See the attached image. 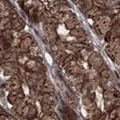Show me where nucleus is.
Returning <instances> with one entry per match:
<instances>
[{"label": "nucleus", "mask_w": 120, "mask_h": 120, "mask_svg": "<svg viewBox=\"0 0 120 120\" xmlns=\"http://www.w3.org/2000/svg\"><path fill=\"white\" fill-rule=\"evenodd\" d=\"M111 24H112L111 18L108 17L107 15H102L99 19H97L95 21L94 27H95V30L99 35L100 34H106L108 31H110Z\"/></svg>", "instance_id": "nucleus-1"}, {"label": "nucleus", "mask_w": 120, "mask_h": 120, "mask_svg": "<svg viewBox=\"0 0 120 120\" xmlns=\"http://www.w3.org/2000/svg\"><path fill=\"white\" fill-rule=\"evenodd\" d=\"M88 63L90 65H91L92 67H95V68L98 70L101 66H102L104 64L103 62V58L101 57V56L97 53V52H92L91 54H90V56L88 57Z\"/></svg>", "instance_id": "nucleus-2"}, {"label": "nucleus", "mask_w": 120, "mask_h": 120, "mask_svg": "<svg viewBox=\"0 0 120 120\" xmlns=\"http://www.w3.org/2000/svg\"><path fill=\"white\" fill-rule=\"evenodd\" d=\"M4 88L8 91H12V90H16L20 88V81L17 75H13L8 81L5 82Z\"/></svg>", "instance_id": "nucleus-3"}, {"label": "nucleus", "mask_w": 120, "mask_h": 120, "mask_svg": "<svg viewBox=\"0 0 120 120\" xmlns=\"http://www.w3.org/2000/svg\"><path fill=\"white\" fill-rule=\"evenodd\" d=\"M44 31L46 33V36L49 38L50 41L52 42H55L56 40V36H57V33H56V30L54 28V25L49 24V23H46L44 24Z\"/></svg>", "instance_id": "nucleus-4"}, {"label": "nucleus", "mask_w": 120, "mask_h": 120, "mask_svg": "<svg viewBox=\"0 0 120 120\" xmlns=\"http://www.w3.org/2000/svg\"><path fill=\"white\" fill-rule=\"evenodd\" d=\"M40 103H49L51 105H55L57 103L56 97L48 92H43L42 96L40 97Z\"/></svg>", "instance_id": "nucleus-5"}, {"label": "nucleus", "mask_w": 120, "mask_h": 120, "mask_svg": "<svg viewBox=\"0 0 120 120\" xmlns=\"http://www.w3.org/2000/svg\"><path fill=\"white\" fill-rule=\"evenodd\" d=\"M11 24H12V30H15V31H20V30L23 29L24 26H25V23L20 17L12 19L11 20Z\"/></svg>", "instance_id": "nucleus-6"}, {"label": "nucleus", "mask_w": 120, "mask_h": 120, "mask_svg": "<svg viewBox=\"0 0 120 120\" xmlns=\"http://www.w3.org/2000/svg\"><path fill=\"white\" fill-rule=\"evenodd\" d=\"M84 34H85V32H84L83 28L79 25H77L76 27L71 29V31H70V36H72L73 38H76V39L79 38V37H81V36H83Z\"/></svg>", "instance_id": "nucleus-7"}, {"label": "nucleus", "mask_w": 120, "mask_h": 120, "mask_svg": "<svg viewBox=\"0 0 120 120\" xmlns=\"http://www.w3.org/2000/svg\"><path fill=\"white\" fill-rule=\"evenodd\" d=\"M31 44H32V39L30 38V37H28V36L24 37V38L21 40V43H20L21 51H22V52H26V51H28L29 47L31 46Z\"/></svg>", "instance_id": "nucleus-8"}, {"label": "nucleus", "mask_w": 120, "mask_h": 120, "mask_svg": "<svg viewBox=\"0 0 120 120\" xmlns=\"http://www.w3.org/2000/svg\"><path fill=\"white\" fill-rule=\"evenodd\" d=\"M2 67H3V69L8 73H15L17 71V67L12 61H6L4 64L2 65Z\"/></svg>", "instance_id": "nucleus-9"}, {"label": "nucleus", "mask_w": 120, "mask_h": 120, "mask_svg": "<svg viewBox=\"0 0 120 120\" xmlns=\"http://www.w3.org/2000/svg\"><path fill=\"white\" fill-rule=\"evenodd\" d=\"M110 36L112 39L120 36V21L114 23V25L110 28Z\"/></svg>", "instance_id": "nucleus-10"}, {"label": "nucleus", "mask_w": 120, "mask_h": 120, "mask_svg": "<svg viewBox=\"0 0 120 120\" xmlns=\"http://www.w3.org/2000/svg\"><path fill=\"white\" fill-rule=\"evenodd\" d=\"M12 28V24H11V19L9 17H3L0 20V29H10Z\"/></svg>", "instance_id": "nucleus-11"}, {"label": "nucleus", "mask_w": 120, "mask_h": 120, "mask_svg": "<svg viewBox=\"0 0 120 120\" xmlns=\"http://www.w3.org/2000/svg\"><path fill=\"white\" fill-rule=\"evenodd\" d=\"M41 110L44 115L51 114L52 112H54V105H51L49 103H41Z\"/></svg>", "instance_id": "nucleus-12"}, {"label": "nucleus", "mask_w": 120, "mask_h": 120, "mask_svg": "<svg viewBox=\"0 0 120 120\" xmlns=\"http://www.w3.org/2000/svg\"><path fill=\"white\" fill-rule=\"evenodd\" d=\"M65 25H66V27L68 29H73L74 27H76L77 25H79V21H78L76 16H74L73 15L72 17L69 18V19L65 22Z\"/></svg>", "instance_id": "nucleus-13"}, {"label": "nucleus", "mask_w": 120, "mask_h": 120, "mask_svg": "<svg viewBox=\"0 0 120 120\" xmlns=\"http://www.w3.org/2000/svg\"><path fill=\"white\" fill-rule=\"evenodd\" d=\"M66 57H67V55L63 50L57 51V53L55 54V60L59 65H61L62 63H64V60L66 59Z\"/></svg>", "instance_id": "nucleus-14"}, {"label": "nucleus", "mask_w": 120, "mask_h": 120, "mask_svg": "<svg viewBox=\"0 0 120 120\" xmlns=\"http://www.w3.org/2000/svg\"><path fill=\"white\" fill-rule=\"evenodd\" d=\"M41 92H48V93L53 92V84L51 83L49 79H46L44 81V84L42 88H41Z\"/></svg>", "instance_id": "nucleus-15"}, {"label": "nucleus", "mask_w": 120, "mask_h": 120, "mask_svg": "<svg viewBox=\"0 0 120 120\" xmlns=\"http://www.w3.org/2000/svg\"><path fill=\"white\" fill-rule=\"evenodd\" d=\"M2 37L7 42H9L11 44V42L13 40V31L11 29H4L2 32Z\"/></svg>", "instance_id": "nucleus-16"}, {"label": "nucleus", "mask_w": 120, "mask_h": 120, "mask_svg": "<svg viewBox=\"0 0 120 120\" xmlns=\"http://www.w3.org/2000/svg\"><path fill=\"white\" fill-rule=\"evenodd\" d=\"M67 47H69L72 51L76 52V51H80L82 48H84L85 46H84V44L78 42V43H69L68 45H67Z\"/></svg>", "instance_id": "nucleus-17"}, {"label": "nucleus", "mask_w": 120, "mask_h": 120, "mask_svg": "<svg viewBox=\"0 0 120 120\" xmlns=\"http://www.w3.org/2000/svg\"><path fill=\"white\" fill-rule=\"evenodd\" d=\"M88 76H89L90 79H95V78H97L99 76V71L97 70L95 67L91 66V68H90L88 71Z\"/></svg>", "instance_id": "nucleus-18"}, {"label": "nucleus", "mask_w": 120, "mask_h": 120, "mask_svg": "<svg viewBox=\"0 0 120 120\" xmlns=\"http://www.w3.org/2000/svg\"><path fill=\"white\" fill-rule=\"evenodd\" d=\"M104 106H105V109L107 111L112 110V108L114 107V99H105Z\"/></svg>", "instance_id": "nucleus-19"}, {"label": "nucleus", "mask_w": 120, "mask_h": 120, "mask_svg": "<svg viewBox=\"0 0 120 120\" xmlns=\"http://www.w3.org/2000/svg\"><path fill=\"white\" fill-rule=\"evenodd\" d=\"M93 6V2L92 0H84V3H83V6L81 7V10L83 11H88L91 7Z\"/></svg>", "instance_id": "nucleus-20"}, {"label": "nucleus", "mask_w": 120, "mask_h": 120, "mask_svg": "<svg viewBox=\"0 0 120 120\" xmlns=\"http://www.w3.org/2000/svg\"><path fill=\"white\" fill-rule=\"evenodd\" d=\"M113 74V72L110 70V69H108V68H104L101 70V72H100V76L101 77H104V78H109L111 75Z\"/></svg>", "instance_id": "nucleus-21"}, {"label": "nucleus", "mask_w": 120, "mask_h": 120, "mask_svg": "<svg viewBox=\"0 0 120 120\" xmlns=\"http://www.w3.org/2000/svg\"><path fill=\"white\" fill-rule=\"evenodd\" d=\"M99 10V8L97 6H92L91 8H90L87 12H86V14H87V16L88 17H91V18H93V16L97 13V11Z\"/></svg>", "instance_id": "nucleus-22"}, {"label": "nucleus", "mask_w": 120, "mask_h": 120, "mask_svg": "<svg viewBox=\"0 0 120 120\" xmlns=\"http://www.w3.org/2000/svg\"><path fill=\"white\" fill-rule=\"evenodd\" d=\"M104 99H114V93L112 92V90H105L103 92Z\"/></svg>", "instance_id": "nucleus-23"}, {"label": "nucleus", "mask_w": 120, "mask_h": 120, "mask_svg": "<svg viewBox=\"0 0 120 120\" xmlns=\"http://www.w3.org/2000/svg\"><path fill=\"white\" fill-rule=\"evenodd\" d=\"M81 51V55H82V57H83L85 60L86 59H88V57H89V56H90V54H91L92 53V52L91 51H90L89 49H87V48H82V49L80 50Z\"/></svg>", "instance_id": "nucleus-24"}, {"label": "nucleus", "mask_w": 120, "mask_h": 120, "mask_svg": "<svg viewBox=\"0 0 120 120\" xmlns=\"http://www.w3.org/2000/svg\"><path fill=\"white\" fill-rule=\"evenodd\" d=\"M30 97H31V99L32 100H37L38 99V97H39V91L38 90H36V89H33L31 88V91H30Z\"/></svg>", "instance_id": "nucleus-25"}, {"label": "nucleus", "mask_w": 120, "mask_h": 120, "mask_svg": "<svg viewBox=\"0 0 120 120\" xmlns=\"http://www.w3.org/2000/svg\"><path fill=\"white\" fill-rule=\"evenodd\" d=\"M17 60L21 63V64H25V63L29 60V58H28L27 55H25V54H20V55H18Z\"/></svg>", "instance_id": "nucleus-26"}, {"label": "nucleus", "mask_w": 120, "mask_h": 120, "mask_svg": "<svg viewBox=\"0 0 120 120\" xmlns=\"http://www.w3.org/2000/svg\"><path fill=\"white\" fill-rule=\"evenodd\" d=\"M36 108L34 106H32V105H30L29 109H28V112H27V116H30V117H33V116H36Z\"/></svg>", "instance_id": "nucleus-27"}, {"label": "nucleus", "mask_w": 120, "mask_h": 120, "mask_svg": "<svg viewBox=\"0 0 120 120\" xmlns=\"http://www.w3.org/2000/svg\"><path fill=\"white\" fill-rule=\"evenodd\" d=\"M100 114H101L100 109H98V108H95V109L93 110L91 113H90V116H92V118H99Z\"/></svg>", "instance_id": "nucleus-28"}, {"label": "nucleus", "mask_w": 120, "mask_h": 120, "mask_svg": "<svg viewBox=\"0 0 120 120\" xmlns=\"http://www.w3.org/2000/svg\"><path fill=\"white\" fill-rule=\"evenodd\" d=\"M29 51L31 52V53H33V54H36V53H38L39 52V48H38V46H37L36 44H31V46L29 47Z\"/></svg>", "instance_id": "nucleus-29"}, {"label": "nucleus", "mask_w": 120, "mask_h": 120, "mask_svg": "<svg viewBox=\"0 0 120 120\" xmlns=\"http://www.w3.org/2000/svg\"><path fill=\"white\" fill-rule=\"evenodd\" d=\"M20 43H21V41L19 37H14L12 42H11V45H12V47H17L18 45H20Z\"/></svg>", "instance_id": "nucleus-30"}, {"label": "nucleus", "mask_w": 120, "mask_h": 120, "mask_svg": "<svg viewBox=\"0 0 120 120\" xmlns=\"http://www.w3.org/2000/svg\"><path fill=\"white\" fill-rule=\"evenodd\" d=\"M119 11H120L119 8H109L107 10V14L108 15H115V14H117Z\"/></svg>", "instance_id": "nucleus-31"}, {"label": "nucleus", "mask_w": 120, "mask_h": 120, "mask_svg": "<svg viewBox=\"0 0 120 120\" xmlns=\"http://www.w3.org/2000/svg\"><path fill=\"white\" fill-rule=\"evenodd\" d=\"M56 45H57L58 48H59V49H61V50H64L65 48L67 47V45L64 42H63V41H61V40H60V41L58 40L57 42H56Z\"/></svg>", "instance_id": "nucleus-32"}, {"label": "nucleus", "mask_w": 120, "mask_h": 120, "mask_svg": "<svg viewBox=\"0 0 120 120\" xmlns=\"http://www.w3.org/2000/svg\"><path fill=\"white\" fill-rule=\"evenodd\" d=\"M33 1H34V0H25V2H24V8L25 9L31 8L32 4H33Z\"/></svg>", "instance_id": "nucleus-33"}, {"label": "nucleus", "mask_w": 120, "mask_h": 120, "mask_svg": "<svg viewBox=\"0 0 120 120\" xmlns=\"http://www.w3.org/2000/svg\"><path fill=\"white\" fill-rule=\"evenodd\" d=\"M117 114H118V107L115 108V109H112V112L110 114V118L113 119V118H117Z\"/></svg>", "instance_id": "nucleus-34"}, {"label": "nucleus", "mask_w": 120, "mask_h": 120, "mask_svg": "<svg viewBox=\"0 0 120 120\" xmlns=\"http://www.w3.org/2000/svg\"><path fill=\"white\" fill-rule=\"evenodd\" d=\"M114 61L116 64H120V52L114 56Z\"/></svg>", "instance_id": "nucleus-35"}, {"label": "nucleus", "mask_w": 120, "mask_h": 120, "mask_svg": "<svg viewBox=\"0 0 120 120\" xmlns=\"http://www.w3.org/2000/svg\"><path fill=\"white\" fill-rule=\"evenodd\" d=\"M86 39H87V36H86L85 34L83 35V36H81V37H79V38H77V41H78V42H85V41H86Z\"/></svg>", "instance_id": "nucleus-36"}, {"label": "nucleus", "mask_w": 120, "mask_h": 120, "mask_svg": "<svg viewBox=\"0 0 120 120\" xmlns=\"http://www.w3.org/2000/svg\"><path fill=\"white\" fill-rule=\"evenodd\" d=\"M109 117L107 116V114H105V113H103V114H100V116H99V119H108Z\"/></svg>", "instance_id": "nucleus-37"}, {"label": "nucleus", "mask_w": 120, "mask_h": 120, "mask_svg": "<svg viewBox=\"0 0 120 120\" xmlns=\"http://www.w3.org/2000/svg\"><path fill=\"white\" fill-rule=\"evenodd\" d=\"M19 1H20V0H19ZM21 1H22V0H21Z\"/></svg>", "instance_id": "nucleus-38"}]
</instances>
